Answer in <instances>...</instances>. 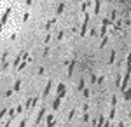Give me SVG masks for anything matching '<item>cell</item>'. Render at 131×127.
<instances>
[{
  "label": "cell",
  "mask_w": 131,
  "mask_h": 127,
  "mask_svg": "<svg viewBox=\"0 0 131 127\" xmlns=\"http://www.w3.org/2000/svg\"><path fill=\"white\" fill-rule=\"evenodd\" d=\"M112 108H117V96H112V101H110Z\"/></svg>",
  "instance_id": "cell-11"
},
{
  "label": "cell",
  "mask_w": 131,
  "mask_h": 127,
  "mask_svg": "<svg viewBox=\"0 0 131 127\" xmlns=\"http://www.w3.org/2000/svg\"><path fill=\"white\" fill-rule=\"evenodd\" d=\"M54 122H56V120H54V115H52V113H49V115H47V127H52V125H54Z\"/></svg>",
  "instance_id": "cell-4"
},
{
  "label": "cell",
  "mask_w": 131,
  "mask_h": 127,
  "mask_svg": "<svg viewBox=\"0 0 131 127\" xmlns=\"http://www.w3.org/2000/svg\"><path fill=\"white\" fill-rule=\"evenodd\" d=\"M87 25H89V14L86 12V14H84V23H82V28H81V31H79L81 37H84V35H86V31H87Z\"/></svg>",
  "instance_id": "cell-1"
},
{
  "label": "cell",
  "mask_w": 131,
  "mask_h": 127,
  "mask_svg": "<svg viewBox=\"0 0 131 127\" xmlns=\"http://www.w3.org/2000/svg\"><path fill=\"white\" fill-rule=\"evenodd\" d=\"M19 87H21V82H19V80H16V84H14L12 90H19Z\"/></svg>",
  "instance_id": "cell-17"
},
{
  "label": "cell",
  "mask_w": 131,
  "mask_h": 127,
  "mask_svg": "<svg viewBox=\"0 0 131 127\" xmlns=\"http://www.w3.org/2000/svg\"><path fill=\"white\" fill-rule=\"evenodd\" d=\"M19 127H26V118H25V120H21V122H19Z\"/></svg>",
  "instance_id": "cell-25"
},
{
  "label": "cell",
  "mask_w": 131,
  "mask_h": 127,
  "mask_svg": "<svg viewBox=\"0 0 131 127\" xmlns=\"http://www.w3.org/2000/svg\"><path fill=\"white\" fill-rule=\"evenodd\" d=\"M51 85H52V80H47V84L44 87V92H42V98H47V94L51 92Z\"/></svg>",
  "instance_id": "cell-3"
},
{
  "label": "cell",
  "mask_w": 131,
  "mask_h": 127,
  "mask_svg": "<svg viewBox=\"0 0 131 127\" xmlns=\"http://www.w3.org/2000/svg\"><path fill=\"white\" fill-rule=\"evenodd\" d=\"M60 101H61V98L56 96V99H54V103H52V110H60Z\"/></svg>",
  "instance_id": "cell-6"
},
{
  "label": "cell",
  "mask_w": 131,
  "mask_h": 127,
  "mask_svg": "<svg viewBox=\"0 0 131 127\" xmlns=\"http://www.w3.org/2000/svg\"><path fill=\"white\" fill-rule=\"evenodd\" d=\"M63 9H65V4H60V5H58V9H56V14H61V12H63Z\"/></svg>",
  "instance_id": "cell-14"
},
{
  "label": "cell",
  "mask_w": 131,
  "mask_h": 127,
  "mask_svg": "<svg viewBox=\"0 0 131 127\" xmlns=\"http://www.w3.org/2000/svg\"><path fill=\"white\" fill-rule=\"evenodd\" d=\"M12 92H14V90H12V89H9V90H5V96H7V98H9V96H11V94H12Z\"/></svg>",
  "instance_id": "cell-26"
},
{
  "label": "cell",
  "mask_w": 131,
  "mask_h": 127,
  "mask_svg": "<svg viewBox=\"0 0 131 127\" xmlns=\"http://www.w3.org/2000/svg\"><path fill=\"white\" fill-rule=\"evenodd\" d=\"M63 37H65V33H63V30H60V31H58V37H56V38H58V40H63Z\"/></svg>",
  "instance_id": "cell-18"
},
{
  "label": "cell",
  "mask_w": 131,
  "mask_h": 127,
  "mask_svg": "<svg viewBox=\"0 0 131 127\" xmlns=\"http://www.w3.org/2000/svg\"><path fill=\"white\" fill-rule=\"evenodd\" d=\"M65 94H66V85H65V84H60V85H58V98L63 99Z\"/></svg>",
  "instance_id": "cell-2"
},
{
  "label": "cell",
  "mask_w": 131,
  "mask_h": 127,
  "mask_svg": "<svg viewBox=\"0 0 131 127\" xmlns=\"http://www.w3.org/2000/svg\"><path fill=\"white\" fill-rule=\"evenodd\" d=\"M5 112H7V106H4V108H2V113H0V115H2V117H5Z\"/></svg>",
  "instance_id": "cell-27"
},
{
  "label": "cell",
  "mask_w": 131,
  "mask_h": 127,
  "mask_svg": "<svg viewBox=\"0 0 131 127\" xmlns=\"http://www.w3.org/2000/svg\"><path fill=\"white\" fill-rule=\"evenodd\" d=\"M7 66H9V63H7V61H4V63H2V71H5V70H7Z\"/></svg>",
  "instance_id": "cell-24"
},
{
  "label": "cell",
  "mask_w": 131,
  "mask_h": 127,
  "mask_svg": "<svg viewBox=\"0 0 131 127\" xmlns=\"http://www.w3.org/2000/svg\"><path fill=\"white\" fill-rule=\"evenodd\" d=\"M44 113H46V108H42V110L39 112V115H37V120H35V124H40V120H42Z\"/></svg>",
  "instance_id": "cell-5"
},
{
  "label": "cell",
  "mask_w": 131,
  "mask_h": 127,
  "mask_svg": "<svg viewBox=\"0 0 131 127\" xmlns=\"http://www.w3.org/2000/svg\"><path fill=\"white\" fill-rule=\"evenodd\" d=\"M73 117H75V110H72V112H70V113H68V120H72V118H73Z\"/></svg>",
  "instance_id": "cell-22"
},
{
  "label": "cell",
  "mask_w": 131,
  "mask_h": 127,
  "mask_svg": "<svg viewBox=\"0 0 131 127\" xmlns=\"http://www.w3.org/2000/svg\"><path fill=\"white\" fill-rule=\"evenodd\" d=\"M73 66H75V61H70L68 63V77H72V73H73Z\"/></svg>",
  "instance_id": "cell-8"
},
{
  "label": "cell",
  "mask_w": 131,
  "mask_h": 127,
  "mask_svg": "<svg viewBox=\"0 0 131 127\" xmlns=\"http://www.w3.org/2000/svg\"><path fill=\"white\" fill-rule=\"evenodd\" d=\"M117 127H124V124H122V122H119V124H117Z\"/></svg>",
  "instance_id": "cell-28"
},
{
  "label": "cell",
  "mask_w": 131,
  "mask_h": 127,
  "mask_svg": "<svg viewBox=\"0 0 131 127\" xmlns=\"http://www.w3.org/2000/svg\"><path fill=\"white\" fill-rule=\"evenodd\" d=\"M115 110H117V108H112V110H110V115H108V117H110V120L115 117Z\"/></svg>",
  "instance_id": "cell-19"
},
{
  "label": "cell",
  "mask_w": 131,
  "mask_h": 127,
  "mask_svg": "<svg viewBox=\"0 0 131 127\" xmlns=\"http://www.w3.org/2000/svg\"><path fill=\"white\" fill-rule=\"evenodd\" d=\"M84 85H86V80H84V78H82V80H81V82H79V90H84V89H86V87H84Z\"/></svg>",
  "instance_id": "cell-16"
},
{
  "label": "cell",
  "mask_w": 131,
  "mask_h": 127,
  "mask_svg": "<svg viewBox=\"0 0 131 127\" xmlns=\"http://www.w3.org/2000/svg\"><path fill=\"white\" fill-rule=\"evenodd\" d=\"M87 110H89V104H87V103H84V104H82V112H84V113H87Z\"/></svg>",
  "instance_id": "cell-20"
},
{
  "label": "cell",
  "mask_w": 131,
  "mask_h": 127,
  "mask_svg": "<svg viewBox=\"0 0 131 127\" xmlns=\"http://www.w3.org/2000/svg\"><path fill=\"white\" fill-rule=\"evenodd\" d=\"M100 7H101V2H95V14H100Z\"/></svg>",
  "instance_id": "cell-12"
},
{
  "label": "cell",
  "mask_w": 131,
  "mask_h": 127,
  "mask_svg": "<svg viewBox=\"0 0 131 127\" xmlns=\"http://www.w3.org/2000/svg\"><path fill=\"white\" fill-rule=\"evenodd\" d=\"M54 23H56V19H51V21H49V23H47V25H46V30H47V31H49V30H51V26H52V25H54Z\"/></svg>",
  "instance_id": "cell-15"
},
{
  "label": "cell",
  "mask_w": 131,
  "mask_h": 127,
  "mask_svg": "<svg viewBox=\"0 0 131 127\" xmlns=\"http://www.w3.org/2000/svg\"><path fill=\"white\" fill-rule=\"evenodd\" d=\"M114 59H115V51H112V54H110V58H108V63L112 64V63H114Z\"/></svg>",
  "instance_id": "cell-13"
},
{
  "label": "cell",
  "mask_w": 131,
  "mask_h": 127,
  "mask_svg": "<svg viewBox=\"0 0 131 127\" xmlns=\"http://www.w3.org/2000/svg\"><path fill=\"white\" fill-rule=\"evenodd\" d=\"M82 94H84V98L87 99V98H89V89H84V90H82Z\"/></svg>",
  "instance_id": "cell-21"
},
{
  "label": "cell",
  "mask_w": 131,
  "mask_h": 127,
  "mask_svg": "<svg viewBox=\"0 0 131 127\" xmlns=\"http://www.w3.org/2000/svg\"><path fill=\"white\" fill-rule=\"evenodd\" d=\"M9 14H11V9H7V11L2 14V25H5V23H7V17H9Z\"/></svg>",
  "instance_id": "cell-7"
},
{
  "label": "cell",
  "mask_w": 131,
  "mask_h": 127,
  "mask_svg": "<svg viewBox=\"0 0 131 127\" xmlns=\"http://www.w3.org/2000/svg\"><path fill=\"white\" fill-rule=\"evenodd\" d=\"M115 17H117V9H114V11H112V14H110V21L114 23V21H115Z\"/></svg>",
  "instance_id": "cell-10"
},
{
  "label": "cell",
  "mask_w": 131,
  "mask_h": 127,
  "mask_svg": "<svg viewBox=\"0 0 131 127\" xmlns=\"http://www.w3.org/2000/svg\"><path fill=\"white\" fill-rule=\"evenodd\" d=\"M124 99H126V101H129V99H131V85L126 89V92H124Z\"/></svg>",
  "instance_id": "cell-9"
},
{
  "label": "cell",
  "mask_w": 131,
  "mask_h": 127,
  "mask_svg": "<svg viewBox=\"0 0 131 127\" xmlns=\"http://www.w3.org/2000/svg\"><path fill=\"white\" fill-rule=\"evenodd\" d=\"M107 42H108V38H107V37H103V40H101V44H100V47H101V49H103V45H105V44H107Z\"/></svg>",
  "instance_id": "cell-23"
}]
</instances>
